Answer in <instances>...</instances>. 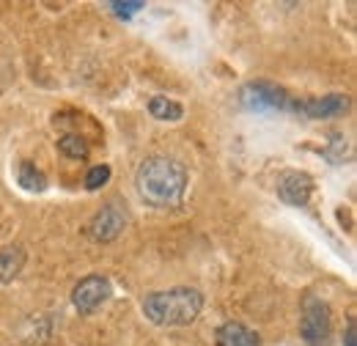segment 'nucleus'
<instances>
[{
    "mask_svg": "<svg viewBox=\"0 0 357 346\" xmlns=\"http://www.w3.org/2000/svg\"><path fill=\"white\" fill-rule=\"evenodd\" d=\"M333 333V310L319 297H305L303 319H300V336L305 346H330Z\"/></svg>",
    "mask_w": 357,
    "mask_h": 346,
    "instance_id": "20e7f679",
    "label": "nucleus"
},
{
    "mask_svg": "<svg viewBox=\"0 0 357 346\" xmlns=\"http://www.w3.org/2000/svg\"><path fill=\"white\" fill-rule=\"evenodd\" d=\"M25 266V250L20 245L0 248V283H11Z\"/></svg>",
    "mask_w": 357,
    "mask_h": 346,
    "instance_id": "9d476101",
    "label": "nucleus"
},
{
    "mask_svg": "<svg viewBox=\"0 0 357 346\" xmlns=\"http://www.w3.org/2000/svg\"><path fill=\"white\" fill-rule=\"evenodd\" d=\"M218 346H261L259 333H253L250 327H245L242 322H225L215 333Z\"/></svg>",
    "mask_w": 357,
    "mask_h": 346,
    "instance_id": "1a4fd4ad",
    "label": "nucleus"
},
{
    "mask_svg": "<svg viewBox=\"0 0 357 346\" xmlns=\"http://www.w3.org/2000/svg\"><path fill=\"white\" fill-rule=\"evenodd\" d=\"M349 96L347 93H327V96H311V99H291L289 110L303 116V119H335L349 110Z\"/></svg>",
    "mask_w": 357,
    "mask_h": 346,
    "instance_id": "39448f33",
    "label": "nucleus"
},
{
    "mask_svg": "<svg viewBox=\"0 0 357 346\" xmlns=\"http://www.w3.org/2000/svg\"><path fill=\"white\" fill-rule=\"evenodd\" d=\"M110 176H113V171H110V165H105V163H99V165H91L89 173H86V190H99V187H105L107 181H110Z\"/></svg>",
    "mask_w": 357,
    "mask_h": 346,
    "instance_id": "4468645a",
    "label": "nucleus"
},
{
    "mask_svg": "<svg viewBox=\"0 0 357 346\" xmlns=\"http://www.w3.org/2000/svg\"><path fill=\"white\" fill-rule=\"evenodd\" d=\"M124 228H127V215L116 204H107L91 217L89 236L93 242H113V239L121 236Z\"/></svg>",
    "mask_w": 357,
    "mask_h": 346,
    "instance_id": "6e6552de",
    "label": "nucleus"
},
{
    "mask_svg": "<svg viewBox=\"0 0 357 346\" xmlns=\"http://www.w3.org/2000/svg\"><path fill=\"white\" fill-rule=\"evenodd\" d=\"M190 176L187 168L174 157H146L135 171V187L140 201H146L154 209H174L187 195Z\"/></svg>",
    "mask_w": 357,
    "mask_h": 346,
    "instance_id": "f257e3e1",
    "label": "nucleus"
},
{
    "mask_svg": "<svg viewBox=\"0 0 357 346\" xmlns=\"http://www.w3.org/2000/svg\"><path fill=\"white\" fill-rule=\"evenodd\" d=\"M143 6H146L143 0H113V3H107V8H113V14L121 17V20H132Z\"/></svg>",
    "mask_w": 357,
    "mask_h": 346,
    "instance_id": "2eb2a0df",
    "label": "nucleus"
},
{
    "mask_svg": "<svg viewBox=\"0 0 357 346\" xmlns=\"http://www.w3.org/2000/svg\"><path fill=\"white\" fill-rule=\"evenodd\" d=\"M239 105L250 113H275V110H289L291 96L286 88L275 86L269 80H253L239 88Z\"/></svg>",
    "mask_w": 357,
    "mask_h": 346,
    "instance_id": "7ed1b4c3",
    "label": "nucleus"
},
{
    "mask_svg": "<svg viewBox=\"0 0 357 346\" xmlns=\"http://www.w3.org/2000/svg\"><path fill=\"white\" fill-rule=\"evenodd\" d=\"M344 346H357V322L355 316H349L347 330H344Z\"/></svg>",
    "mask_w": 357,
    "mask_h": 346,
    "instance_id": "dca6fc26",
    "label": "nucleus"
},
{
    "mask_svg": "<svg viewBox=\"0 0 357 346\" xmlns=\"http://www.w3.org/2000/svg\"><path fill=\"white\" fill-rule=\"evenodd\" d=\"M58 151L69 160H86L89 157V143L80 135H63L58 140Z\"/></svg>",
    "mask_w": 357,
    "mask_h": 346,
    "instance_id": "ddd939ff",
    "label": "nucleus"
},
{
    "mask_svg": "<svg viewBox=\"0 0 357 346\" xmlns=\"http://www.w3.org/2000/svg\"><path fill=\"white\" fill-rule=\"evenodd\" d=\"M278 198L289 206H308L313 195V179L305 171H283L278 176Z\"/></svg>",
    "mask_w": 357,
    "mask_h": 346,
    "instance_id": "0eeeda50",
    "label": "nucleus"
},
{
    "mask_svg": "<svg viewBox=\"0 0 357 346\" xmlns=\"http://www.w3.org/2000/svg\"><path fill=\"white\" fill-rule=\"evenodd\" d=\"M149 113H151L157 121H181L184 107L178 105L176 99H168V96H151V99H149Z\"/></svg>",
    "mask_w": 357,
    "mask_h": 346,
    "instance_id": "f8f14e48",
    "label": "nucleus"
},
{
    "mask_svg": "<svg viewBox=\"0 0 357 346\" xmlns=\"http://www.w3.org/2000/svg\"><path fill=\"white\" fill-rule=\"evenodd\" d=\"M17 184L28 193H45L47 190V176L45 171H39L31 160H22L17 165Z\"/></svg>",
    "mask_w": 357,
    "mask_h": 346,
    "instance_id": "9b49d317",
    "label": "nucleus"
},
{
    "mask_svg": "<svg viewBox=\"0 0 357 346\" xmlns=\"http://www.w3.org/2000/svg\"><path fill=\"white\" fill-rule=\"evenodd\" d=\"M110 294H113V286H110V280H107L105 275H86V278L75 286V292H72V305H75L83 316H89L99 305L107 303Z\"/></svg>",
    "mask_w": 357,
    "mask_h": 346,
    "instance_id": "423d86ee",
    "label": "nucleus"
},
{
    "mask_svg": "<svg viewBox=\"0 0 357 346\" xmlns=\"http://www.w3.org/2000/svg\"><path fill=\"white\" fill-rule=\"evenodd\" d=\"M204 310V294L190 286L151 292L143 297V313L157 327H187Z\"/></svg>",
    "mask_w": 357,
    "mask_h": 346,
    "instance_id": "f03ea898",
    "label": "nucleus"
}]
</instances>
